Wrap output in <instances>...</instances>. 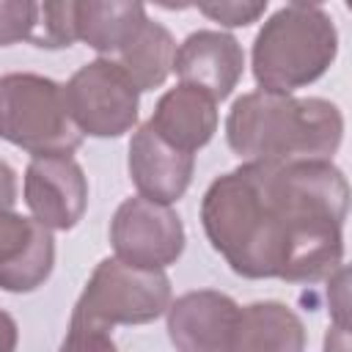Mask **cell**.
Returning <instances> with one entry per match:
<instances>
[{
	"instance_id": "cell-1",
	"label": "cell",
	"mask_w": 352,
	"mask_h": 352,
	"mask_svg": "<svg viewBox=\"0 0 352 352\" xmlns=\"http://www.w3.org/2000/svg\"><path fill=\"white\" fill-rule=\"evenodd\" d=\"M349 182L333 160L242 162L201 198V226L226 264L250 280L322 283L344 267Z\"/></svg>"
},
{
	"instance_id": "cell-2",
	"label": "cell",
	"mask_w": 352,
	"mask_h": 352,
	"mask_svg": "<svg viewBox=\"0 0 352 352\" xmlns=\"http://www.w3.org/2000/svg\"><path fill=\"white\" fill-rule=\"evenodd\" d=\"M226 140L242 162L333 160L344 140V116L322 96L250 91L234 99Z\"/></svg>"
},
{
	"instance_id": "cell-3",
	"label": "cell",
	"mask_w": 352,
	"mask_h": 352,
	"mask_svg": "<svg viewBox=\"0 0 352 352\" xmlns=\"http://www.w3.org/2000/svg\"><path fill=\"white\" fill-rule=\"evenodd\" d=\"M338 58V28L319 3H286L253 38L250 69L258 91L294 94L316 82Z\"/></svg>"
},
{
	"instance_id": "cell-4",
	"label": "cell",
	"mask_w": 352,
	"mask_h": 352,
	"mask_svg": "<svg viewBox=\"0 0 352 352\" xmlns=\"http://www.w3.org/2000/svg\"><path fill=\"white\" fill-rule=\"evenodd\" d=\"M0 138L33 157H72L82 146L63 85L33 72L0 74Z\"/></svg>"
},
{
	"instance_id": "cell-5",
	"label": "cell",
	"mask_w": 352,
	"mask_h": 352,
	"mask_svg": "<svg viewBox=\"0 0 352 352\" xmlns=\"http://www.w3.org/2000/svg\"><path fill=\"white\" fill-rule=\"evenodd\" d=\"M170 300V278L165 270H140L107 256L94 267L69 322L102 330H113L116 324H148L168 311Z\"/></svg>"
},
{
	"instance_id": "cell-6",
	"label": "cell",
	"mask_w": 352,
	"mask_h": 352,
	"mask_svg": "<svg viewBox=\"0 0 352 352\" xmlns=\"http://www.w3.org/2000/svg\"><path fill=\"white\" fill-rule=\"evenodd\" d=\"M69 118L88 138H121L138 124L140 91L113 58H94L63 85Z\"/></svg>"
},
{
	"instance_id": "cell-7",
	"label": "cell",
	"mask_w": 352,
	"mask_h": 352,
	"mask_svg": "<svg viewBox=\"0 0 352 352\" xmlns=\"http://www.w3.org/2000/svg\"><path fill=\"white\" fill-rule=\"evenodd\" d=\"M184 223L176 209L129 195L118 204L110 220V245L116 258L140 270H165L184 253Z\"/></svg>"
},
{
	"instance_id": "cell-8",
	"label": "cell",
	"mask_w": 352,
	"mask_h": 352,
	"mask_svg": "<svg viewBox=\"0 0 352 352\" xmlns=\"http://www.w3.org/2000/svg\"><path fill=\"white\" fill-rule=\"evenodd\" d=\"M22 198L50 231H72L88 209V179L74 157H33L25 168Z\"/></svg>"
},
{
	"instance_id": "cell-9",
	"label": "cell",
	"mask_w": 352,
	"mask_h": 352,
	"mask_svg": "<svg viewBox=\"0 0 352 352\" xmlns=\"http://www.w3.org/2000/svg\"><path fill=\"white\" fill-rule=\"evenodd\" d=\"M239 305L214 289H192L165 311L168 338L176 352H231Z\"/></svg>"
},
{
	"instance_id": "cell-10",
	"label": "cell",
	"mask_w": 352,
	"mask_h": 352,
	"mask_svg": "<svg viewBox=\"0 0 352 352\" xmlns=\"http://www.w3.org/2000/svg\"><path fill=\"white\" fill-rule=\"evenodd\" d=\"M55 267V239L36 217L0 204V289L28 294L47 283Z\"/></svg>"
},
{
	"instance_id": "cell-11",
	"label": "cell",
	"mask_w": 352,
	"mask_h": 352,
	"mask_svg": "<svg viewBox=\"0 0 352 352\" xmlns=\"http://www.w3.org/2000/svg\"><path fill=\"white\" fill-rule=\"evenodd\" d=\"M173 72L179 82L223 102L242 80L245 50L226 30H195L176 47Z\"/></svg>"
},
{
	"instance_id": "cell-12",
	"label": "cell",
	"mask_w": 352,
	"mask_h": 352,
	"mask_svg": "<svg viewBox=\"0 0 352 352\" xmlns=\"http://www.w3.org/2000/svg\"><path fill=\"white\" fill-rule=\"evenodd\" d=\"M126 170L143 198L170 206L187 192L192 182L195 154H184L168 146L146 121L132 132L126 148Z\"/></svg>"
},
{
	"instance_id": "cell-13",
	"label": "cell",
	"mask_w": 352,
	"mask_h": 352,
	"mask_svg": "<svg viewBox=\"0 0 352 352\" xmlns=\"http://www.w3.org/2000/svg\"><path fill=\"white\" fill-rule=\"evenodd\" d=\"M217 118V102L209 94L179 82L157 99L148 126L168 146L184 154H195L214 138Z\"/></svg>"
},
{
	"instance_id": "cell-14",
	"label": "cell",
	"mask_w": 352,
	"mask_h": 352,
	"mask_svg": "<svg viewBox=\"0 0 352 352\" xmlns=\"http://www.w3.org/2000/svg\"><path fill=\"white\" fill-rule=\"evenodd\" d=\"M302 319L278 300H258L239 308L231 352H305Z\"/></svg>"
},
{
	"instance_id": "cell-15",
	"label": "cell",
	"mask_w": 352,
	"mask_h": 352,
	"mask_svg": "<svg viewBox=\"0 0 352 352\" xmlns=\"http://www.w3.org/2000/svg\"><path fill=\"white\" fill-rule=\"evenodd\" d=\"M146 19V6L138 0H77V41H85L99 58H110Z\"/></svg>"
},
{
	"instance_id": "cell-16",
	"label": "cell",
	"mask_w": 352,
	"mask_h": 352,
	"mask_svg": "<svg viewBox=\"0 0 352 352\" xmlns=\"http://www.w3.org/2000/svg\"><path fill=\"white\" fill-rule=\"evenodd\" d=\"M173 58H176L173 33L162 22H154L148 16L140 25V30L116 52L113 60L126 72V77L143 94L165 85L168 74L173 72Z\"/></svg>"
},
{
	"instance_id": "cell-17",
	"label": "cell",
	"mask_w": 352,
	"mask_h": 352,
	"mask_svg": "<svg viewBox=\"0 0 352 352\" xmlns=\"http://www.w3.org/2000/svg\"><path fill=\"white\" fill-rule=\"evenodd\" d=\"M77 41V0L38 3V19L30 44L41 50H63Z\"/></svg>"
},
{
	"instance_id": "cell-18",
	"label": "cell",
	"mask_w": 352,
	"mask_h": 352,
	"mask_svg": "<svg viewBox=\"0 0 352 352\" xmlns=\"http://www.w3.org/2000/svg\"><path fill=\"white\" fill-rule=\"evenodd\" d=\"M38 19V3L33 0H0V47L30 41Z\"/></svg>"
},
{
	"instance_id": "cell-19",
	"label": "cell",
	"mask_w": 352,
	"mask_h": 352,
	"mask_svg": "<svg viewBox=\"0 0 352 352\" xmlns=\"http://www.w3.org/2000/svg\"><path fill=\"white\" fill-rule=\"evenodd\" d=\"M198 11L204 16H209L212 22H220L223 28H245L250 22H258L267 11V0L258 3H239V0H228V3H201Z\"/></svg>"
},
{
	"instance_id": "cell-20",
	"label": "cell",
	"mask_w": 352,
	"mask_h": 352,
	"mask_svg": "<svg viewBox=\"0 0 352 352\" xmlns=\"http://www.w3.org/2000/svg\"><path fill=\"white\" fill-rule=\"evenodd\" d=\"M58 352H118V346H116L110 330L69 322L66 338L60 341Z\"/></svg>"
},
{
	"instance_id": "cell-21",
	"label": "cell",
	"mask_w": 352,
	"mask_h": 352,
	"mask_svg": "<svg viewBox=\"0 0 352 352\" xmlns=\"http://www.w3.org/2000/svg\"><path fill=\"white\" fill-rule=\"evenodd\" d=\"M349 270L346 264L338 267L330 278H327V311L333 324L349 327Z\"/></svg>"
},
{
	"instance_id": "cell-22",
	"label": "cell",
	"mask_w": 352,
	"mask_h": 352,
	"mask_svg": "<svg viewBox=\"0 0 352 352\" xmlns=\"http://www.w3.org/2000/svg\"><path fill=\"white\" fill-rule=\"evenodd\" d=\"M0 204L16 206V173L6 160H0Z\"/></svg>"
},
{
	"instance_id": "cell-23",
	"label": "cell",
	"mask_w": 352,
	"mask_h": 352,
	"mask_svg": "<svg viewBox=\"0 0 352 352\" xmlns=\"http://www.w3.org/2000/svg\"><path fill=\"white\" fill-rule=\"evenodd\" d=\"M19 341V327L8 311L0 308V352H16Z\"/></svg>"
},
{
	"instance_id": "cell-24",
	"label": "cell",
	"mask_w": 352,
	"mask_h": 352,
	"mask_svg": "<svg viewBox=\"0 0 352 352\" xmlns=\"http://www.w3.org/2000/svg\"><path fill=\"white\" fill-rule=\"evenodd\" d=\"M324 352H349V327L330 324L324 333Z\"/></svg>"
}]
</instances>
